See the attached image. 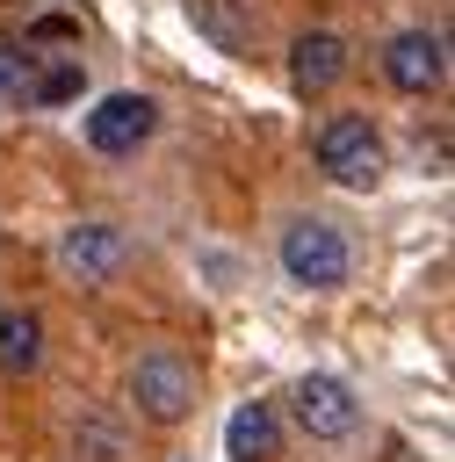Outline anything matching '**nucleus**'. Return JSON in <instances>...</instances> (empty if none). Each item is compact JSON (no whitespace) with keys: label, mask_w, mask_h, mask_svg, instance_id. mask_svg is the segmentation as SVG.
I'll return each instance as SVG.
<instances>
[{"label":"nucleus","mask_w":455,"mask_h":462,"mask_svg":"<svg viewBox=\"0 0 455 462\" xmlns=\"http://www.w3.org/2000/svg\"><path fill=\"white\" fill-rule=\"evenodd\" d=\"M347 267H354V253H347V238H339L325 217H296V224L282 231V274H289V282H303V289H339Z\"/></svg>","instance_id":"f257e3e1"},{"label":"nucleus","mask_w":455,"mask_h":462,"mask_svg":"<svg viewBox=\"0 0 455 462\" xmlns=\"http://www.w3.org/2000/svg\"><path fill=\"white\" fill-rule=\"evenodd\" d=\"M318 166H325V180H339V188H376V173H383V137L368 130V116H325V130H318Z\"/></svg>","instance_id":"f03ea898"},{"label":"nucleus","mask_w":455,"mask_h":462,"mask_svg":"<svg viewBox=\"0 0 455 462\" xmlns=\"http://www.w3.org/2000/svg\"><path fill=\"white\" fill-rule=\"evenodd\" d=\"M130 404H137L144 419H159V426L188 419V404H195V368H188L173 346L137 354V368H130Z\"/></svg>","instance_id":"7ed1b4c3"},{"label":"nucleus","mask_w":455,"mask_h":462,"mask_svg":"<svg viewBox=\"0 0 455 462\" xmlns=\"http://www.w3.org/2000/svg\"><path fill=\"white\" fill-rule=\"evenodd\" d=\"M152 130H159L152 94H108V101H94V108H87V144H94V152H108V159L137 152Z\"/></svg>","instance_id":"20e7f679"},{"label":"nucleus","mask_w":455,"mask_h":462,"mask_svg":"<svg viewBox=\"0 0 455 462\" xmlns=\"http://www.w3.org/2000/svg\"><path fill=\"white\" fill-rule=\"evenodd\" d=\"M289 397H296V426H303L311 440H347V433L361 426V404H354V390H347L339 375H303Z\"/></svg>","instance_id":"39448f33"},{"label":"nucleus","mask_w":455,"mask_h":462,"mask_svg":"<svg viewBox=\"0 0 455 462\" xmlns=\"http://www.w3.org/2000/svg\"><path fill=\"white\" fill-rule=\"evenodd\" d=\"M383 72H390V87H404V94H433V87L448 79V43H441L433 29H404V36H390Z\"/></svg>","instance_id":"423d86ee"},{"label":"nucleus","mask_w":455,"mask_h":462,"mask_svg":"<svg viewBox=\"0 0 455 462\" xmlns=\"http://www.w3.org/2000/svg\"><path fill=\"white\" fill-rule=\"evenodd\" d=\"M339 79H347V43H339L332 29L296 36V51H289V87H296L303 101H318V94H332Z\"/></svg>","instance_id":"0eeeda50"},{"label":"nucleus","mask_w":455,"mask_h":462,"mask_svg":"<svg viewBox=\"0 0 455 462\" xmlns=\"http://www.w3.org/2000/svg\"><path fill=\"white\" fill-rule=\"evenodd\" d=\"M123 231L116 224H79V231H65L58 238V267L72 274V282H108L116 267H123Z\"/></svg>","instance_id":"6e6552de"},{"label":"nucleus","mask_w":455,"mask_h":462,"mask_svg":"<svg viewBox=\"0 0 455 462\" xmlns=\"http://www.w3.org/2000/svg\"><path fill=\"white\" fill-rule=\"evenodd\" d=\"M274 448H282L274 411H267V404H238L231 426H224V455H231V462H274Z\"/></svg>","instance_id":"1a4fd4ad"},{"label":"nucleus","mask_w":455,"mask_h":462,"mask_svg":"<svg viewBox=\"0 0 455 462\" xmlns=\"http://www.w3.org/2000/svg\"><path fill=\"white\" fill-rule=\"evenodd\" d=\"M36 354H43V325H36V310H7V318H0V375H29Z\"/></svg>","instance_id":"9d476101"},{"label":"nucleus","mask_w":455,"mask_h":462,"mask_svg":"<svg viewBox=\"0 0 455 462\" xmlns=\"http://www.w3.org/2000/svg\"><path fill=\"white\" fill-rule=\"evenodd\" d=\"M79 87H87V72H79V58H65V65H51L43 79H29V101H51V108H58V101H72Z\"/></svg>","instance_id":"9b49d317"},{"label":"nucleus","mask_w":455,"mask_h":462,"mask_svg":"<svg viewBox=\"0 0 455 462\" xmlns=\"http://www.w3.org/2000/svg\"><path fill=\"white\" fill-rule=\"evenodd\" d=\"M22 43H79V22H72V14H36Z\"/></svg>","instance_id":"f8f14e48"},{"label":"nucleus","mask_w":455,"mask_h":462,"mask_svg":"<svg viewBox=\"0 0 455 462\" xmlns=\"http://www.w3.org/2000/svg\"><path fill=\"white\" fill-rule=\"evenodd\" d=\"M0 87H7V94H29V58H14L7 36H0Z\"/></svg>","instance_id":"ddd939ff"}]
</instances>
